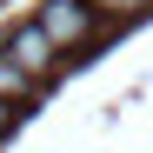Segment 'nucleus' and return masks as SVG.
I'll return each instance as SVG.
<instances>
[{"label":"nucleus","mask_w":153,"mask_h":153,"mask_svg":"<svg viewBox=\"0 0 153 153\" xmlns=\"http://www.w3.org/2000/svg\"><path fill=\"white\" fill-rule=\"evenodd\" d=\"M27 93H33V80H27L7 53H0V107H13V100H27Z\"/></svg>","instance_id":"7ed1b4c3"},{"label":"nucleus","mask_w":153,"mask_h":153,"mask_svg":"<svg viewBox=\"0 0 153 153\" xmlns=\"http://www.w3.org/2000/svg\"><path fill=\"white\" fill-rule=\"evenodd\" d=\"M33 27L53 40V53H73V47H87V40H93V27H100V20H93V7H87V0H47Z\"/></svg>","instance_id":"f257e3e1"},{"label":"nucleus","mask_w":153,"mask_h":153,"mask_svg":"<svg viewBox=\"0 0 153 153\" xmlns=\"http://www.w3.org/2000/svg\"><path fill=\"white\" fill-rule=\"evenodd\" d=\"M0 53H7V60H13L20 73H27L33 87H40L47 73H53V60H60V53H53V40H47L40 27H13V33H7V47H0Z\"/></svg>","instance_id":"f03ea898"},{"label":"nucleus","mask_w":153,"mask_h":153,"mask_svg":"<svg viewBox=\"0 0 153 153\" xmlns=\"http://www.w3.org/2000/svg\"><path fill=\"white\" fill-rule=\"evenodd\" d=\"M87 7H107V13H140L146 0H87Z\"/></svg>","instance_id":"20e7f679"},{"label":"nucleus","mask_w":153,"mask_h":153,"mask_svg":"<svg viewBox=\"0 0 153 153\" xmlns=\"http://www.w3.org/2000/svg\"><path fill=\"white\" fill-rule=\"evenodd\" d=\"M7 126H13V107H0V140H7Z\"/></svg>","instance_id":"39448f33"}]
</instances>
